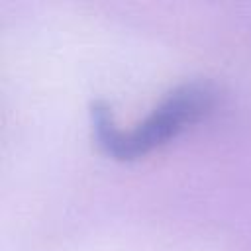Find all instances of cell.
Instances as JSON below:
<instances>
[{
	"label": "cell",
	"instance_id": "obj_1",
	"mask_svg": "<svg viewBox=\"0 0 251 251\" xmlns=\"http://www.w3.org/2000/svg\"><path fill=\"white\" fill-rule=\"evenodd\" d=\"M216 104V88L202 78L186 80L169 90L163 100L131 129L116 126L106 102L90 104V127L98 149L116 161H135L167 145L188 126L206 118Z\"/></svg>",
	"mask_w": 251,
	"mask_h": 251
}]
</instances>
